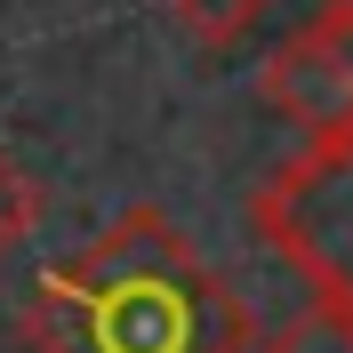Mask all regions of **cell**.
I'll list each match as a JSON object with an SVG mask.
<instances>
[{
	"label": "cell",
	"mask_w": 353,
	"mask_h": 353,
	"mask_svg": "<svg viewBox=\"0 0 353 353\" xmlns=\"http://www.w3.org/2000/svg\"><path fill=\"white\" fill-rule=\"evenodd\" d=\"M32 353H249L257 313L153 201L48 265L24 305Z\"/></svg>",
	"instance_id": "6da1fadb"
},
{
	"label": "cell",
	"mask_w": 353,
	"mask_h": 353,
	"mask_svg": "<svg viewBox=\"0 0 353 353\" xmlns=\"http://www.w3.org/2000/svg\"><path fill=\"white\" fill-rule=\"evenodd\" d=\"M265 249L353 321V121L305 137L249 201Z\"/></svg>",
	"instance_id": "7a4b0ae2"
},
{
	"label": "cell",
	"mask_w": 353,
	"mask_h": 353,
	"mask_svg": "<svg viewBox=\"0 0 353 353\" xmlns=\"http://www.w3.org/2000/svg\"><path fill=\"white\" fill-rule=\"evenodd\" d=\"M257 88L297 137L353 121V0H321L305 24H289L257 65Z\"/></svg>",
	"instance_id": "3957f363"
},
{
	"label": "cell",
	"mask_w": 353,
	"mask_h": 353,
	"mask_svg": "<svg viewBox=\"0 0 353 353\" xmlns=\"http://www.w3.org/2000/svg\"><path fill=\"white\" fill-rule=\"evenodd\" d=\"M161 8H169L201 48H233L241 32H257V17L273 8V0H161Z\"/></svg>",
	"instance_id": "277c9868"
},
{
	"label": "cell",
	"mask_w": 353,
	"mask_h": 353,
	"mask_svg": "<svg viewBox=\"0 0 353 353\" xmlns=\"http://www.w3.org/2000/svg\"><path fill=\"white\" fill-rule=\"evenodd\" d=\"M48 193L32 185V169H24L8 145H0V257H17L24 241H32V225H41Z\"/></svg>",
	"instance_id": "5b68a950"
},
{
	"label": "cell",
	"mask_w": 353,
	"mask_h": 353,
	"mask_svg": "<svg viewBox=\"0 0 353 353\" xmlns=\"http://www.w3.org/2000/svg\"><path fill=\"white\" fill-rule=\"evenodd\" d=\"M257 353H353V321L330 305V297H313V305H305V313H289V321L265 337Z\"/></svg>",
	"instance_id": "8992f818"
}]
</instances>
